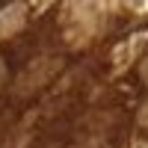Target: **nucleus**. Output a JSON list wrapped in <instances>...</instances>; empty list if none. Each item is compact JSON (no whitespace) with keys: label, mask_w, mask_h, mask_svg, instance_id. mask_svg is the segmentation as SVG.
Segmentation results:
<instances>
[{"label":"nucleus","mask_w":148,"mask_h":148,"mask_svg":"<svg viewBox=\"0 0 148 148\" xmlns=\"http://www.w3.org/2000/svg\"><path fill=\"white\" fill-rule=\"evenodd\" d=\"M21 24H24V9H21V6H9L3 15H0V36L15 33Z\"/></svg>","instance_id":"f257e3e1"},{"label":"nucleus","mask_w":148,"mask_h":148,"mask_svg":"<svg viewBox=\"0 0 148 148\" xmlns=\"http://www.w3.org/2000/svg\"><path fill=\"white\" fill-rule=\"evenodd\" d=\"M142 80L148 83V59H145V62H142Z\"/></svg>","instance_id":"f03ea898"},{"label":"nucleus","mask_w":148,"mask_h":148,"mask_svg":"<svg viewBox=\"0 0 148 148\" xmlns=\"http://www.w3.org/2000/svg\"><path fill=\"white\" fill-rule=\"evenodd\" d=\"M3 71H6V68H3V62H0V83H3Z\"/></svg>","instance_id":"7ed1b4c3"}]
</instances>
